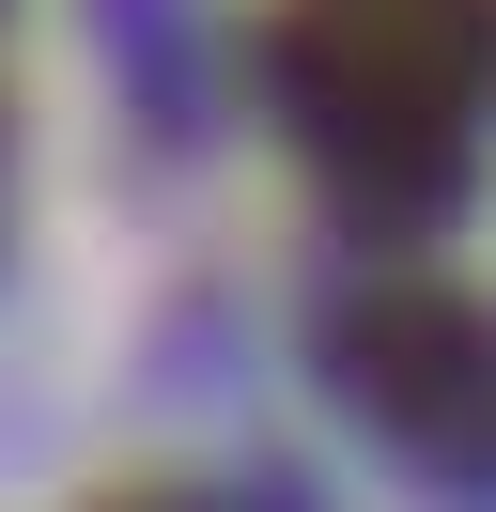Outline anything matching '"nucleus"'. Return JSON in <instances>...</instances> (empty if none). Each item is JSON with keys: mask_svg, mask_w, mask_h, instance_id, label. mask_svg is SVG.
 Masks as SVG:
<instances>
[{"mask_svg": "<svg viewBox=\"0 0 496 512\" xmlns=\"http://www.w3.org/2000/svg\"><path fill=\"white\" fill-rule=\"evenodd\" d=\"M264 94L357 218H450L496 125V0H279Z\"/></svg>", "mask_w": 496, "mask_h": 512, "instance_id": "nucleus-1", "label": "nucleus"}, {"mask_svg": "<svg viewBox=\"0 0 496 512\" xmlns=\"http://www.w3.org/2000/svg\"><path fill=\"white\" fill-rule=\"evenodd\" d=\"M326 373H341V404H357L403 466L496 481V311L465 280H419V264L357 280L326 311Z\"/></svg>", "mask_w": 496, "mask_h": 512, "instance_id": "nucleus-2", "label": "nucleus"}]
</instances>
